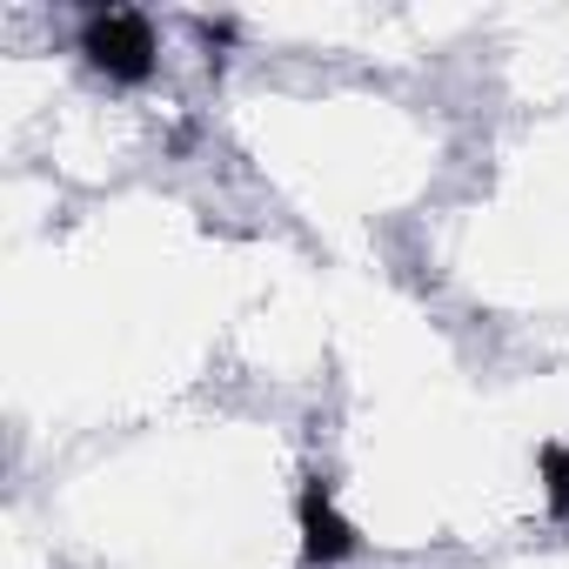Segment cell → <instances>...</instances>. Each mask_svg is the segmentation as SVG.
Returning <instances> with one entry per match:
<instances>
[{
    "label": "cell",
    "mask_w": 569,
    "mask_h": 569,
    "mask_svg": "<svg viewBox=\"0 0 569 569\" xmlns=\"http://www.w3.org/2000/svg\"><path fill=\"white\" fill-rule=\"evenodd\" d=\"M81 54H88V68L108 74L114 88H141V81L154 74L161 41H154V21L134 14V8H88V21H81Z\"/></svg>",
    "instance_id": "6da1fadb"
},
{
    "label": "cell",
    "mask_w": 569,
    "mask_h": 569,
    "mask_svg": "<svg viewBox=\"0 0 569 569\" xmlns=\"http://www.w3.org/2000/svg\"><path fill=\"white\" fill-rule=\"evenodd\" d=\"M296 529H302V562L309 569H336L362 549V529L336 509V489L329 476H302V496H296Z\"/></svg>",
    "instance_id": "7a4b0ae2"
},
{
    "label": "cell",
    "mask_w": 569,
    "mask_h": 569,
    "mask_svg": "<svg viewBox=\"0 0 569 569\" xmlns=\"http://www.w3.org/2000/svg\"><path fill=\"white\" fill-rule=\"evenodd\" d=\"M536 469H542V496H549V516L569 529V449H562V442H542Z\"/></svg>",
    "instance_id": "3957f363"
},
{
    "label": "cell",
    "mask_w": 569,
    "mask_h": 569,
    "mask_svg": "<svg viewBox=\"0 0 569 569\" xmlns=\"http://www.w3.org/2000/svg\"><path fill=\"white\" fill-rule=\"evenodd\" d=\"M234 34H241V28H234L228 14H221V21H208V14H194V41L208 48V68H214V74H221V54H214V48H228Z\"/></svg>",
    "instance_id": "277c9868"
}]
</instances>
